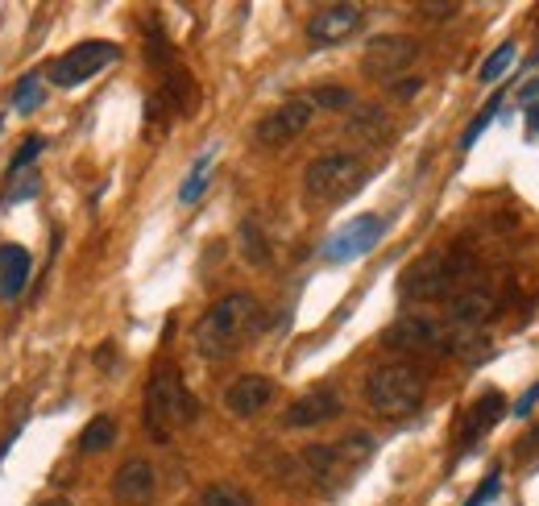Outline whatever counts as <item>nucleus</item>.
I'll return each mask as SVG.
<instances>
[{
  "mask_svg": "<svg viewBox=\"0 0 539 506\" xmlns=\"http://www.w3.org/2000/svg\"><path fill=\"white\" fill-rule=\"evenodd\" d=\"M34 258L25 245H0V299H17L30 283Z\"/></svg>",
  "mask_w": 539,
  "mask_h": 506,
  "instance_id": "4468645a",
  "label": "nucleus"
},
{
  "mask_svg": "<svg viewBox=\"0 0 539 506\" xmlns=\"http://www.w3.org/2000/svg\"><path fill=\"white\" fill-rule=\"evenodd\" d=\"M365 399L382 415H407L423 403V374L407 361H386L365 378Z\"/></svg>",
  "mask_w": 539,
  "mask_h": 506,
  "instance_id": "7ed1b4c3",
  "label": "nucleus"
},
{
  "mask_svg": "<svg viewBox=\"0 0 539 506\" xmlns=\"http://www.w3.org/2000/svg\"><path fill=\"white\" fill-rule=\"evenodd\" d=\"M117 59H121V46L117 42H104V38L79 42V46H71L63 54V59H54L50 83H54V88H79V83H88L92 75H100L104 67H112Z\"/></svg>",
  "mask_w": 539,
  "mask_h": 506,
  "instance_id": "39448f33",
  "label": "nucleus"
},
{
  "mask_svg": "<svg viewBox=\"0 0 539 506\" xmlns=\"http://www.w3.org/2000/svg\"><path fill=\"white\" fill-rule=\"evenodd\" d=\"M38 506H71L67 498H46V502H38Z\"/></svg>",
  "mask_w": 539,
  "mask_h": 506,
  "instance_id": "c9c22d12",
  "label": "nucleus"
},
{
  "mask_svg": "<svg viewBox=\"0 0 539 506\" xmlns=\"http://www.w3.org/2000/svg\"><path fill=\"white\" fill-rule=\"evenodd\" d=\"M353 96L345 88H320L316 96H311V108H349Z\"/></svg>",
  "mask_w": 539,
  "mask_h": 506,
  "instance_id": "cd10ccee",
  "label": "nucleus"
},
{
  "mask_svg": "<svg viewBox=\"0 0 539 506\" xmlns=\"http://www.w3.org/2000/svg\"><path fill=\"white\" fill-rule=\"evenodd\" d=\"M490 498H498V469H494V473L486 477V486H481V490H477V494H473V498H469L465 506H486Z\"/></svg>",
  "mask_w": 539,
  "mask_h": 506,
  "instance_id": "c85d7f7f",
  "label": "nucleus"
},
{
  "mask_svg": "<svg viewBox=\"0 0 539 506\" xmlns=\"http://www.w3.org/2000/svg\"><path fill=\"white\" fill-rule=\"evenodd\" d=\"M336 415H340V395L320 386V390H311V395H303L287 407V428H316V424H328V419H336Z\"/></svg>",
  "mask_w": 539,
  "mask_h": 506,
  "instance_id": "f8f14e48",
  "label": "nucleus"
},
{
  "mask_svg": "<svg viewBox=\"0 0 539 506\" xmlns=\"http://www.w3.org/2000/svg\"><path fill=\"white\" fill-rule=\"evenodd\" d=\"M349 129H353L357 137H370V142H374V137L386 133V112H382V108H361L357 117L349 121Z\"/></svg>",
  "mask_w": 539,
  "mask_h": 506,
  "instance_id": "aec40b11",
  "label": "nucleus"
},
{
  "mask_svg": "<svg viewBox=\"0 0 539 506\" xmlns=\"http://www.w3.org/2000/svg\"><path fill=\"white\" fill-rule=\"evenodd\" d=\"M117 444V419L112 415H96L88 428H83V436H79V448L83 453H104V448H112Z\"/></svg>",
  "mask_w": 539,
  "mask_h": 506,
  "instance_id": "a211bd4d",
  "label": "nucleus"
},
{
  "mask_svg": "<svg viewBox=\"0 0 539 506\" xmlns=\"http://www.w3.org/2000/svg\"><path fill=\"white\" fill-rule=\"evenodd\" d=\"M204 506H253V498H249V490H241L233 482H216L204 490Z\"/></svg>",
  "mask_w": 539,
  "mask_h": 506,
  "instance_id": "6ab92c4d",
  "label": "nucleus"
},
{
  "mask_svg": "<svg viewBox=\"0 0 539 506\" xmlns=\"http://www.w3.org/2000/svg\"><path fill=\"white\" fill-rule=\"evenodd\" d=\"M535 403H539V382H535V386L527 390V395L519 399V407H515V415H523V419H527V415L535 411Z\"/></svg>",
  "mask_w": 539,
  "mask_h": 506,
  "instance_id": "7c9ffc66",
  "label": "nucleus"
},
{
  "mask_svg": "<svg viewBox=\"0 0 539 506\" xmlns=\"http://www.w3.org/2000/svg\"><path fill=\"white\" fill-rule=\"evenodd\" d=\"M332 448H336L340 461H365V457H370V448H374V440L365 436V432H349L345 440L332 444Z\"/></svg>",
  "mask_w": 539,
  "mask_h": 506,
  "instance_id": "393cba45",
  "label": "nucleus"
},
{
  "mask_svg": "<svg viewBox=\"0 0 539 506\" xmlns=\"http://www.w3.org/2000/svg\"><path fill=\"white\" fill-rule=\"evenodd\" d=\"M382 345H386V349H399V353L432 349V345H440V324L428 320V316H403V320H394V324L382 332Z\"/></svg>",
  "mask_w": 539,
  "mask_h": 506,
  "instance_id": "9b49d317",
  "label": "nucleus"
},
{
  "mask_svg": "<svg viewBox=\"0 0 539 506\" xmlns=\"http://www.w3.org/2000/svg\"><path fill=\"white\" fill-rule=\"evenodd\" d=\"M527 125L539 133V108H531V112H527Z\"/></svg>",
  "mask_w": 539,
  "mask_h": 506,
  "instance_id": "f704fd0d",
  "label": "nucleus"
},
{
  "mask_svg": "<svg viewBox=\"0 0 539 506\" xmlns=\"http://www.w3.org/2000/svg\"><path fill=\"white\" fill-rule=\"evenodd\" d=\"M365 162L357 154H324L316 162H307L303 171V187L316 204H340L365 183Z\"/></svg>",
  "mask_w": 539,
  "mask_h": 506,
  "instance_id": "20e7f679",
  "label": "nucleus"
},
{
  "mask_svg": "<svg viewBox=\"0 0 539 506\" xmlns=\"http://www.w3.org/2000/svg\"><path fill=\"white\" fill-rule=\"evenodd\" d=\"M311 112H316V108H311V100H287L282 108H274L270 117H262L253 133H258V142H262V146H270V150L291 146L295 137L311 125Z\"/></svg>",
  "mask_w": 539,
  "mask_h": 506,
  "instance_id": "1a4fd4ad",
  "label": "nucleus"
},
{
  "mask_svg": "<svg viewBox=\"0 0 539 506\" xmlns=\"http://www.w3.org/2000/svg\"><path fill=\"white\" fill-rule=\"evenodd\" d=\"M253 324H258V299L245 291L224 295L195 324V349L204 357H229V353H237V345L249 336Z\"/></svg>",
  "mask_w": 539,
  "mask_h": 506,
  "instance_id": "f257e3e1",
  "label": "nucleus"
},
{
  "mask_svg": "<svg viewBox=\"0 0 539 506\" xmlns=\"http://www.w3.org/2000/svg\"><path fill=\"white\" fill-rule=\"evenodd\" d=\"M241 241H245V258H249L253 266H266V262H270L266 237L258 233V224H253V220H245V224H241Z\"/></svg>",
  "mask_w": 539,
  "mask_h": 506,
  "instance_id": "412c9836",
  "label": "nucleus"
},
{
  "mask_svg": "<svg viewBox=\"0 0 539 506\" xmlns=\"http://www.w3.org/2000/svg\"><path fill=\"white\" fill-rule=\"evenodd\" d=\"M494 112H498V96H494V100H490L486 108H481V112H477V121H473V125L465 129V137H461V146H465V150H469V146L477 142V137H481V129H486V125L494 121Z\"/></svg>",
  "mask_w": 539,
  "mask_h": 506,
  "instance_id": "bb28decb",
  "label": "nucleus"
},
{
  "mask_svg": "<svg viewBox=\"0 0 539 506\" xmlns=\"http://www.w3.org/2000/svg\"><path fill=\"white\" fill-rule=\"evenodd\" d=\"M112 490H117V498H125V502H146L154 494V465L150 461L121 465L117 477H112Z\"/></svg>",
  "mask_w": 539,
  "mask_h": 506,
  "instance_id": "f3484780",
  "label": "nucleus"
},
{
  "mask_svg": "<svg viewBox=\"0 0 539 506\" xmlns=\"http://www.w3.org/2000/svg\"><path fill=\"white\" fill-rule=\"evenodd\" d=\"M515 63V42H506V46H498L486 63H481V83H494V79H502L506 75V67Z\"/></svg>",
  "mask_w": 539,
  "mask_h": 506,
  "instance_id": "5701e85b",
  "label": "nucleus"
},
{
  "mask_svg": "<svg viewBox=\"0 0 539 506\" xmlns=\"http://www.w3.org/2000/svg\"><path fill=\"white\" fill-rule=\"evenodd\" d=\"M490 312H494V299H490L486 291H461L457 299H452V307H448V324L461 328V336H465L469 328L486 324Z\"/></svg>",
  "mask_w": 539,
  "mask_h": 506,
  "instance_id": "dca6fc26",
  "label": "nucleus"
},
{
  "mask_svg": "<svg viewBox=\"0 0 539 506\" xmlns=\"http://www.w3.org/2000/svg\"><path fill=\"white\" fill-rule=\"evenodd\" d=\"M535 453H539V428L519 440V457H535Z\"/></svg>",
  "mask_w": 539,
  "mask_h": 506,
  "instance_id": "2f4dec72",
  "label": "nucleus"
},
{
  "mask_svg": "<svg viewBox=\"0 0 539 506\" xmlns=\"http://www.w3.org/2000/svg\"><path fill=\"white\" fill-rule=\"evenodd\" d=\"M419 88H423V79H399V96H403V100L419 96Z\"/></svg>",
  "mask_w": 539,
  "mask_h": 506,
  "instance_id": "72a5a7b5",
  "label": "nucleus"
},
{
  "mask_svg": "<svg viewBox=\"0 0 539 506\" xmlns=\"http://www.w3.org/2000/svg\"><path fill=\"white\" fill-rule=\"evenodd\" d=\"M382 233H386V220L382 216H357L340 233L328 237L324 258L328 262H353V258H361V253H370L382 241Z\"/></svg>",
  "mask_w": 539,
  "mask_h": 506,
  "instance_id": "6e6552de",
  "label": "nucleus"
},
{
  "mask_svg": "<svg viewBox=\"0 0 539 506\" xmlns=\"http://www.w3.org/2000/svg\"><path fill=\"white\" fill-rule=\"evenodd\" d=\"M30 195H38V175H25L21 187L9 191V204H13V200H30Z\"/></svg>",
  "mask_w": 539,
  "mask_h": 506,
  "instance_id": "c756f323",
  "label": "nucleus"
},
{
  "mask_svg": "<svg viewBox=\"0 0 539 506\" xmlns=\"http://www.w3.org/2000/svg\"><path fill=\"white\" fill-rule=\"evenodd\" d=\"M361 21L365 13L357 5H328V9H316V17L307 21V38L316 46H340L361 30Z\"/></svg>",
  "mask_w": 539,
  "mask_h": 506,
  "instance_id": "9d476101",
  "label": "nucleus"
},
{
  "mask_svg": "<svg viewBox=\"0 0 539 506\" xmlns=\"http://www.w3.org/2000/svg\"><path fill=\"white\" fill-rule=\"evenodd\" d=\"M469 270L465 258H448V253H428L419 258L407 278H403V295L407 299H444L452 287H457V274Z\"/></svg>",
  "mask_w": 539,
  "mask_h": 506,
  "instance_id": "423d86ee",
  "label": "nucleus"
},
{
  "mask_svg": "<svg viewBox=\"0 0 539 506\" xmlns=\"http://www.w3.org/2000/svg\"><path fill=\"white\" fill-rule=\"evenodd\" d=\"M13 104H17V112H34L42 104V79L38 75H21L17 92H13Z\"/></svg>",
  "mask_w": 539,
  "mask_h": 506,
  "instance_id": "b1692460",
  "label": "nucleus"
},
{
  "mask_svg": "<svg viewBox=\"0 0 539 506\" xmlns=\"http://www.w3.org/2000/svg\"><path fill=\"white\" fill-rule=\"evenodd\" d=\"M195 411L200 407H195V399L187 395L179 370L175 365H162V370L150 378V386H146V428H150V436L166 440L170 432L187 428L195 419Z\"/></svg>",
  "mask_w": 539,
  "mask_h": 506,
  "instance_id": "f03ea898",
  "label": "nucleus"
},
{
  "mask_svg": "<svg viewBox=\"0 0 539 506\" xmlns=\"http://www.w3.org/2000/svg\"><path fill=\"white\" fill-rule=\"evenodd\" d=\"M419 59V42L407 34H378L361 50V71L370 79H394Z\"/></svg>",
  "mask_w": 539,
  "mask_h": 506,
  "instance_id": "0eeeda50",
  "label": "nucleus"
},
{
  "mask_svg": "<svg viewBox=\"0 0 539 506\" xmlns=\"http://www.w3.org/2000/svg\"><path fill=\"white\" fill-rule=\"evenodd\" d=\"M274 399V382L266 374H241L229 395H224V407H229L233 415H258L262 407H270Z\"/></svg>",
  "mask_w": 539,
  "mask_h": 506,
  "instance_id": "ddd939ff",
  "label": "nucleus"
},
{
  "mask_svg": "<svg viewBox=\"0 0 539 506\" xmlns=\"http://www.w3.org/2000/svg\"><path fill=\"white\" fill-rule=\"evenodd\" d=\"M506 415V399L498 395V390H490V395H481L473 407H469V415H465V424H461V444H473V440H481L486 436L498 419Z\"/></svg>",
  "mask_w": 539,
  "mask_h": 506,
  "instance_id": "2eb2a0df",
  "label": "nucleus"
},
{
  "mask_svg": "<svg viewBox=\"0 0 539 506\" xmlns=\"http://www.w3.org/2000/svg\"><path fill=\"white\" fill-rule=\"evenodd\" d=\"M208 166H212V150H208L200 162H195L191 179L183 183V191H179V200H183V204H195V200H200V195H204V187H208Z\"/></svg>",
  "mask_w": 539,
  "mask_h": 506,
  "instance_id": "4be33fe9",
  "label": "nucleus"
},
{
  "mask_svg": "<svg viewBox=\"0 0 539 506\" xmlns=\"http://www.w3.org/2000/svg\"><path fill=\"white\" fill-rule=\"evenodd\" d=\"M42 150H46V137H38V133H34V137H25V146L17 150V158H13V166H9V175L17 179V175L25 171V166H30V162L42 154Z\"/></svg>",
  "mask_w": 539,
  "mask_h": 506,
  "instance_id": "a878e982",
  "label": "nucleus"
},
{
  "mask_svg": "<svg viewBox=\"0 0 539 506\" xmlns=\"http://www.w3.org/2000/svg\"><path fill=\"white\" fill-rule=\"evenodd\" d=\"M423 13H428L432 21H444V17L457 13V5H423Z\"/></svg>",
  "mask_w": 539,
  "mask_h": 506,
  "instance_id": "473e14b6",
  "label": "nucleus"
}]
</instances>
